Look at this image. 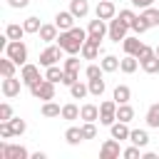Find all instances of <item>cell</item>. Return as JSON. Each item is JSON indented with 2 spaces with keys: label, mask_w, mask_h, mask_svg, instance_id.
Masks as SVG:
<instances>
[{
  "label": "cell",
  "mask_w": 159,
  "mask_h": 159,
  "mask_svg": "<svg viewBox=\"0 0 159 159\" xmlns=\"http://www.w3.org/2000/svg\"><path fill=\"white\" fill-rule=\"evenodd\" d=\"M30 94H32L35 99L50 102V99H55V82H50L47 77H42V80H37L35 84H30Z\"/></svg>",
  "instance_id": "6da1fadb"
},
{
  "label": "cell",
  "mask_w": 159,
  "mask_h": 159,
  "mask_svg": "<svg viewBox=\"0 0 159 159\" xmlns=\"http://www.w3.org/2000/svg\"><path fill=\"white\" fill-rule=\"evenodd\" d=\"M5 55L22 67V65L27 62V45H25L22 40H10V42L5 45Z\"/></svg>",
  "instance_id": "7a4b0ae2"
},
{
  "label": "cell",
  "mask_w": 159,
  "mask_h": 159,
  "mask_svg": "<svg viewBox=\"0 0 159 159\" xmlns=\"http://www.w3.org/2000/svg\"><path fill=\"white\" fill-rule=\"evenodd\" d=\"M109 32V27H107V20H102V17H97L94 15V20H89V25H87V37L92 40V42H102L104 40V35Z\"/></svg>",
  "instance_id": "3957f363"
},
{
  "label": "cell",
  "mask_w": 159,
  "mask_h": 159,
  "mask_svg": "<svg viewBox=\"0 0 159 159\" xmlns=\"http://www.w3.org/2000/svg\"><path fill=\"white\" fill-rule=\"evenodd\" d=\"M57 45H60V47H62L67 55H77V52L82 50V45H84V42H82L80 37H75L70 30H65V32H60V37H57Z\"/></svg>",
  "instance_id": "277c9868"
},
{
  "label": "cell",
  "mask_w": 159,
  "mask_h": 159,
  "mask_svg": "<svg viewBox=\"0 0 159 159\" xmlns=\"http://www.w3.org/2000/svg\"><path fill=\"white\" fill-rule=\"evenodd\" d=\"M114 122H117V102L114 99H104L99 104V124L112 127Z\"/></svg>",
  "instance_id": "5b68a950"
},
{
  "label": "cell",
  "mask_w": 159,
  "mask_h": 159,
  "mask_svg": "<svg viewBox=\"0 0 159 159\" xmlns=\"http://www.w3.org/2000/svg\"><path fill=\"white\" fill-rule=\"evenodd\" d=\"M62 47L60 45H50V47H45L42 52H40V65L42 67H52V65H57L60 60H62Z\"/></svg>",
  "instance_id": "8992f818"
},
{
  "label": "cell",
  "mask_w": 159,
  "mask_h": 159,
  "mask_svg": "<svg viewBox=\"0 0 159 159\" xmlns=\"http://www.w3.org/2000/svg\"><path fill=\"white\" fill-rule=\"evenodd\" d=\"M0 157L2 159H30V152L22 144H0Z\"/></svg>",
  "instance_id": "52a82bcc"
},
{
  "label": "cell",
  "mask_w": 159,
  "mask_h": 159,
  "mask_svg": "<svg viewBox=\"0 0 159 159\" xmlns=\"http://www.w3.org/2000/svg\"><path fill=\"white\" fill-rule=\"evenodd\" d=\"M129 30H132V27H129L127 22H122L119 17H112V20H109V32H107V35H109L112 42H122V40L127 37Z\"/></svg>",
  "instance_id": "ba28073f"
},
{
  "label": "cell",
  "mask_w": 159,
  "mask_h": 159,
  "mask_svg": "<svg viewBox=\"0 0 159 159\" xmlns=\"http://www.w3.org/2000/svg\"><path fill=\"white\" fill-rule=\"evenodd\" d=\"M20 80H22L27 87H30V84H35L37 80H42V77H40V67H37V65L25 62V65H22V70H20Z\"/></svg>",
  "instance_id": "9c48e42d"
},
{
  "label": "cell",
  "mask_w": 159,
  "mask_h": 159,
  "mask_svg": "<svg viewBox=\"0 0 159 159\" xmlns=\"http://www.w3.org/2000/svg\"><path fill=\"white\" fill-rule=\"evenodd\" d=\"M20 84H25L22 80H17V77H5L2 80V84H0V89H2V94L7 97V99H12V97H17L20 94Z\"/></svg>",
  "instance_id": "30bf717a"
},
{
  "label": "cell",
  "mask_w": 159,
  "mask_h": 159,
  "mask_svg": "<svg viewBox=\"0 0 159 159\" xmlns=\"http://www.w3.org/2000/svg\"><path fill=\"white\" fill-rule=\"evenodd\" d=\"M94 15L109 22L112 17H117V7H114V2H112V0H99V2H97V7H94Z\"/></svg>",
  "instance_id": "8fae6325"
},
{
  "label": "cell",
  "mask_w": 159,
  "mask_h": 159,
  "mask_svg": "<svg viewBox=\"0 0 159 159\" xmlns=\"http://www.w3.org/2000/svg\"><path fill=\"white\" fill-rule=\"evenodd\" d=\"M122 154V149H119V139H107L104 144H102V149H99V157L102 159H117Z\"/></svg>",
  "instance_id": "7c38bea8"
},
{
  "label": "cell",
  "mask_w": 159,
  "mask_h": 159,
  "mask_svg": "<svg viewBox=\"0 0 159 159\" xmlns=\"http://www.w3.org/2000/svg\"><path fill=\"white\" fill-rule=\"evenodd\" d=\"M55 25L60 27V32L72 30V27H75V15H72L70 10H60V12L55 15Z\"/></svg>",
  "instance_id": "4fadbf2b"
},
{
  "label": "cell",
  "mask_w": 159,
  "mask_h": 159,
  "mask_svg": "<svg viewBox=\"0 0 159 159\" xmlns=\"http://www.w3.org/2000/svg\"><path fill=\"white\" fill-rule=\"evenodd\" d=\"M129 132H132V129H129V122H119V119H117V122L109 127V134H112L114 139H119V142L129 139Z\"/></svg>",
  "instance_id": "5bb4252c"
},
{
  "label": "cell",
  "mask_w": 159,
  "mask_h": 159,
  "mask_svg": "<svg viewBox=\"0 0 159 159\" xmlns=\"http://www.w3.org/2000/svg\"><path fill=\"white\" fill-rule=\"evenodd\" d=\"M37 35H40V40H42V42H55V40L60 37V27H57L55 22H52V25H42Z\"/></svg>",
  "instance_id": "9a60e30c"
},
{
  "label": "cell",
  "mask_w": 159,
  "mask_h": 159,
  "mask_svg": "<svg viewBox=\"0 0 159 159\" xmlns=\"http://www.w3.org/2000/svg\"><path fill=\"white\" fill-rule=\"evenodd\" d=\"M80 55L84 57V60H97L99 57V45L97 42H92L89 37L84 40V45H82V50H80Z\"/></svg>",
  "instance_id": "2e32d148"
},
{
  "label": "cell",
  "mask_w": 159,
  "mask_h": 159,
  "mask_svg": "<svg viewBox=\"0 0 159 159\" xmlns=\"http://www.w3.org/2000/svg\"><path fill=\"white\" fill-rule=\"evenodd\" d=\"M80 119H84V122H97V119H99V107H97V104H82V107H80Z\"/></svg>",
  "instance_id": "e0dca14e"
},
{
  "label": "cell",
  "mask_w": 159,
  "mask_h": 159,
  "mask_svg": "<svg viewBox=\"0 0 159 159\" xmlns=\"http://www.w3.org/2000/svg\"><path fill=\"white\" fill-rule=\"evenodd\" d=\"M70 12L75 17H87L89 15V2L87 0H70Z\"/></svg>",
  "instance_id": "ac0fdd59"
},
{
  "label": "cell",
  "mask_w": 159,
  "mask_h": 159,
  "mask_svg": "<svg viewBox=\"0 0 159 159\" xmlns=\"http://www.w3.org/2000/svg\"><path fill=\"white\" fill-rule=\"evenodd\" d=\"M142 45H144V42H142L139 37H129V35H127V37L122 40V47H124V52H127V55H134V57H137V52L142 50Z\"/></svg>",
  "instance_id": "d6986e66"
},
{
  "label": "cell",
  "mask_w": 159,
  "mask_h": 159,
  "mask_svg": "<svg viewBox=\"0 0 159 159\" xmlns=\"http://www.w3.org/2000/svg\"><path fill=\"white\" fill-rule=\"evenodd\" d=\"M112 99H114L117 104H124V102H129V99H132V89H129L127 84H117V87H114V92H112Z\"/></svg>",
  "instance_id": "ffe728a7"
},
{
  "label": "cell",
  "mask_w": 159,
  "mask_h": 159,
  "mask_svg": "<svg viewBox=\"0 0 159 159\" xmlns=\"http://www.w3.org/2000/svg\"><path fill=\"white\" fill-rule=\"evenodd\" d=\"M137 67H139V60H137L134 55H127V57H122V60H119V70H122L124 75L137 72Z\"/></svg>",
  "instance_id": "44dd1931"
},
{
  "label": "cell",
  "mask_w": 159,
  "mask_h": 159,
  "mask_svg": "<svg viewBox=\"0 0 159 159\" xmlns=\"http://www.w3.org/2000/svg\"><path fill=\"white\" fill-rule=\"evenodd\" d=\"M70 94H72V99H84L87 94H89V84H84V82H75V84H70Z\"/></svg>",
  "instance_id": "7402d4cb"
},
{
  "label": "cell",
  "mask_w": 159,
  "mask_h": 159,
  "mask_svg": "<svg viewBox=\"0 0 159 159\" xmlns=\"http://www.w3.org/2000/svg\"><path fill=\"white\" fill-rule=\"evenodd\" d=\"M117 119H119V122H132V119H134V107H132L129 102L117 104Z\"/></svg>",
  "instance_id": "603a6c76"
},
{
  "label": "cell",
  "mask_w": 159,
  "mask_h": 159,
  "mask_svg": "<svg viewBox=\"0 0 159 159\" xmlns=\"http://www.w3.org/2000/svg\"><path fill=\"white\" fill-rule=\"evenodd\" d=\"M129 142L137 144V147H147V144H149V134H147V129H132V132H129Z\"/></svg>",
  "instance_id": "cb8c5ba5"
},
{
  "label": "cell",
  "mask_w": 159,
  "mask_h": 159,
  "mask_svg": "<svg viewBox=\"0 0 159 159\" xmlns=\"http://www.w3.org/2000/svg\"><path fill=\"white\" fill-rule=\"evenodd\" d=\"M15 67H17V62L10 60L7 55L0 60V75H2V77H15Z\"/></svg>",
  "instance_id": "d4e9b609"
},
{
  "label": "cell",
  "mask_w": 159,
  "mask_h": 159,
  "mask_svg": "<svg viewBox=\"0 0 159 159\" xmlns=\"http://www.w3.org/2000/svg\"><path fill=\"white\" fill-rule=\"evenodd\" d=\"M40 112H42V117H47V119H52V117H62V107H60V104H55L52 99H50V102H45Z\"/></svg>",
  "instance_id": "484cf974"
},
{
  "label": "cell",
  "mask_w": 159,
  "mask_h": 159,
  "mask_svg": "<svg viewBox=\"0 0 159 159\" xmlns=\"http://www.w3.org/2000/svg\"><path fill=\"white\" fill-rule=\"evenodd\" d=\"M62 119H67V122H75V119H80V107H77L75 102H67V104H62Z\"/></svg>",
  "instance_id": "4316f807"
},
{
  "label": "cell",
  "mask_w": 159,
  "mask_h": 159,
  "mask_svg": "<svg viewBox=\"0 0 159 159\" xmlns=\"http://www.w3.org/2000/svg\"><path fill=\"white\" fill-rule=\"evenodd\" d=\"M65 139H67V144H80V142H84V134H82V127H70L67 132H65Z\"/></svg>",
  "instance_id": "83f0119b"
},
{
  "label": "cell",
  "mask_w": 159,
  "mask_h": 159,
  "mask_svg": "<svg viewBox=\"0 0 159 159\" xmlns=\"http://www.w3.org/2000/svg\"><path fill=\"white\" fill-rule=\"evenodd\" d=\"M142 17L149 22V27H157V25H159V7H154V5L144 7V10H142Z\"/></svg>",
  "instance_id": "f1b7e54d"
},
{
  "label": "cell",
  "mask_w": 159,
  "mask_h": 159,
  "mask_svg": "<svg viewBox=\"0 0 159 159\" xmlns=\"http://www.w3.org/2000/svg\"><path fill=\"white\" fill-rule=\"evenodd\" d=\"M5 35H7L10 40H22L27 32H25V27H22V25H17V22H10V25L5 27Z\"/></svg>",
  "instance_id": "f546056e"
},
{
  "label": "cell",
  "mask_w": 159,
  "mask_h": 159,
  "mask_svg": "<svg viewBox=\"0 0 159 159\" xmlns=\"http://www.w3.org/2000/svg\"><path fill=\"white\" fill-rule=\"evenodd\" d=\"M99 65H102L104 72H117V70H119V57H114V55H104Z\"/></svg>",
  "instance_id": "4dcf8cb0"
},
{
  "label": "cell",
  "mask_w": 159,
  "mask_h": 159,
  "mask_svg": "<svg viewBox=\"0 0 159 159\" xmlns=\"http://www.w3.org/2000/svg\"><path fill=\"white\" fill-rule=\"evenodd\" d=\"M142 65V70L147 72V75H159V57L157 55H152L149 60H144V62H139Z\"/></svg>",
  "instance_id": "1f68e13d"
},
{
  "label": "cell",
  "mask_w": 159,
  "mask_h": 159,
  "mask_svg": "<svg viewBox=\"0 0 159 159\" xmlns=\"http://www.w3.org/2000/svg\"><path fill=\"white\" fill-rule=\"evenodd\" d=\"M22 27H25V32H27V35H37V32H40V27H42V22H40V17H35V15H32V17H27V20L22 22Z\"/></svg>",
  "instance_id": "d6a6232c"
},
{
  "label": "cell",
  "mask_w": 159,
  "mask_h": 159,
  "mask_svg": "<svg viewBox=\"0 0 159 159\" xmlns=\"http://www.w3.org/2000/svg\"><path fill=\"white\" fill-rule=\"evenodd\" d=\"M62 75H65V67H62V70H60L57 65H52V67H45V77H47L50 82H55V84H57V82H62Z\"/></svg>",
  "instance_id": "836d02e7"
},
{
  "label": "cell",
  "mask_w": 159,
  "mask_h": 159,
  "mask_svg": "<svg viewBox=\"0 0 159 159\" xmlns=\"http://www.w3.org/2000/svg\"><path fill=\"white\" fill-rule=\"evenodd\" d=\"M147 124L154 127V129H159V102L147 109Z\"/></svg>",
  "instance_id": "e575fe53"
},
{
  "label": "cell",
  "mask_w": 159,
  "mask_h": 159,
  "mask_svg": "<svg viewBox=\"0 0 159 159\" xmlns=\"http://www.w3.org/2000/svg\"><path fill=\"white\" fill-rule=\"evenodd\" d=\"M87 84H89V94H94V97H102V94H104V80H102V77L87 80Z\"/></svg>",
  "instance_id": "d590c367"
},
{
  "label": "cell",
  "mask_w": 159,
  "mask_h": 159,
  "mask_svg": "<svg viewBox=\"0 0 159 159\" xmlns=\"http://www.w3.org/2000/svg\"><path fill=\"white\" fill-rule=\"evenodd\" d=\"M132 30H134L137 35H142V32H147V30H149V22H147V20L142 17V12H139V15L134 17V22H132Z\"/></svg>",
  "instance_id": "8d00e7d4"
},
{
  "label": "cell",
  "mask_w": 159,
  "mask_h": 159,
  "mask_svg": "<svg viewBox=\"0 0 159 159\" xmlns=\"http://www.w3.org/2000/svg\"><path fill=\"white\" fill-rule=\"evenodd\" d=\"M10 124H12V132H15V137H20V134H25V129H27V124H25V119H20V117H12V119H10Z\"/></svg>",
  "instance_id": "74e56055"
},
{
  "label": "cell",
  "mask_w": 159,
  "mask_h": 159,
  "mask_svg": "<svg viewBox=\"0 0 159 159\" xmlns=\"http://www.w3.org/2000/svg\"><path fill=\"white\" fill-rule=\"evenodd\" d=\"M122 22H127L129 27H132V22H134V17H137V12L134 10H129V7H124V10H119V15H117Z\"/></svg>",
  "instance_id": "f35d334b"
},
{
  "label": "cell",
  "mask_w": 159,
  "mask_h": 159,
  "mask_svg": "<svg viewBox=\"0 0 159 159\" xmlns=\"http://www.w3.org/2000/svg\"><path fill=\"white\" fill-rule=\"evenodd\" d=\"M102 72H104L102 65H89V67L84 70V77H87V80H97V77H102Z\"/></svg>",
  "instance_id": "ab89813d"
},
{
  "label": "cell",
  "mask_w": 159,
  "mask_h": 159,
  "mask_svg": "<svg viewBox=\"0 0 159 159\" xmlns=\"http://www.w3.org/2000/svg\"><path fill=\"white\" fill-rule=\"evenodd\" d=\"M77 80H80V72H77V70H65V75H62V84L70 87V84H75Z\"/></svg>",
  "instance_id": "60d3db41"
},
{
  "label": "cell",
  "mask_w": 159,
  "mask_h": 159,
  "mask_svg": "<svg viewBox=\"0 0 159 159\" xmlns=\"http://www.w3.org/2000/svg\"><path fill=\"white\" fill-rule=\"evenodd\" d=\"M142 147H137V144H132V147H127L124 152H122V157L124 159H142V152H139Z\"/></svg>",
  "instance_id": "b9f144b4"
},
{
  "label": "cell",
  "mask_w": 159,
  "mask_h": 159,
  "mask_svg": "<svg viewBox=\"0 0 159 159\" xmlns=\"http://www.w3.org/2000/svg\"><path fill=\"white\" fill-rule=\"evenodd\" d=\"M82 134H84V139H94V137H97L94 122H84V124H82Z\"/></svg>",
  "instance_id": "7bdbcfd3"
},
{
  "label": "cell",
  "mask_w": 159,
  "mask_h": 159,
  "mask_svg": "<svg viewBox=\"0 0 159 159\" xmlns=\"http://www.w3.org/2000/svg\"><path fill=\"white\" fill-rule=\"evenodd\" d=\"M10 119H12V107L7 102H2L0 104V122H10Z\"/></svg>",
  "instance_id": "ee69618b"
},
{
  "label": "cell",
  "mask_w": 159,
  "mask_h": 159,
  "mask_svg": "<svg viewBox=\"0 0 159 159\" xmlns=\"http://www.w3.org/2000/svg\"><path fill=\"white\" fill-rule=\"evenodd\" d=\"M152 55H157V52H154V50H152L149 45H142V50L137 52V60H139V62H144V60H149Z\"/></svg>",
  "instance_id": "f6af8a7d"
},
{
  "label": "cell",
  "mask_w": 159,
  "mask_h": 159,
  "mask_svg": "<svg viewBox=\"0 0 159 159\" xmlns=\"http://www.w3.org/2000/svg\"><path fill=\"white\" fill-rule=\"evenodd\" d=\"M0 137H2V139L15 137V132H12V124H10V122H0Z\"/></svg>",
  "instance_id": "bcb514c9"
},
{
  "label": "cell",
  "mask_w": 159,
  "mask_h": 159,
  "mask_svg": "<svg viewBox=\"0 0 159 159\" xmlns=\"http://www.w3.org/2000/svg\"><path fill=\"white\" fill-rule=\"evenodd\" d=\"M65 70H77V72H80V60H77L75 55H70V57L65 60Z\"/></svg>",
  "instance_id": "7dc6e473"
},
{
  "label": "cell",
  "mask_w": 159,
  "mask_h": 159,
  "mask_svg": "<svg viewBox=\"0 0 159 159\" xmlns=\"http://www.w3.org/2000/svg\"><path fill=\"white\" fill-rule=\"evenodd\" d=\"M7 5H10V7H15V10H20V7H27V5H30V0H7Z\"/></svg>",
  "instance_id": "c3c4849f"
},
{
  "label": "cell",
  "mask_w": 159,
  "mask_h": 159,
  "mask_svg": "<svg viewBox=\"0 0 159 159\" xmlns=\"http://www.w3.org/2000/svg\"><path fill=\"white\" fill-rule=\"evenodd\" d=\"M134 7H139V10H144V7H149V5H154V0H129Z\"/></svg>",
  "instance_id": "681fc988"
},
{
  "label": "cell",
  "mask_w": 159,
  "mask_h": 159,
  "mask_svg": "<svg viewBox=\"0 0 159 159\" xmlns=\"http://www.w3.org/2000/svg\"><path fill=\"white\" fill-rule=\"evenodd\" d=\"M30 159H47V154H45V152H32Z\"/></svg>",
  "instance_id": "f907efd6"
},
{
  "label": "cell",
  "mask_w": 159,
  "mask_h": 159,
  "mask_svg": "<svg viewBox=\"0 0 159 159\" xmlns=\"http://www.w3.org/2000/svg\"><path fill=\"white\" fill-rule=\"evenodd\" d=\"M142 159H157V154H154V152H144V154H142Z\"/></svg>",
  "instance_id": "816d5d0a"
},
{
  "label": "cell",
  "mask_w": 159,
  "mask_h": 159,
  "mask_svg": "<svg viewBox=\"0 0 159 159\" xmlns=\"http://www.w3.org/2000/svg\"><path fill=\"white\" fill-rule=\"evenodd\" d=\"M154 52H157V57H159V45H157V47H154Z\"/></svg>",
  "instance_id": "f5cc1de1"
}]
</instances>
